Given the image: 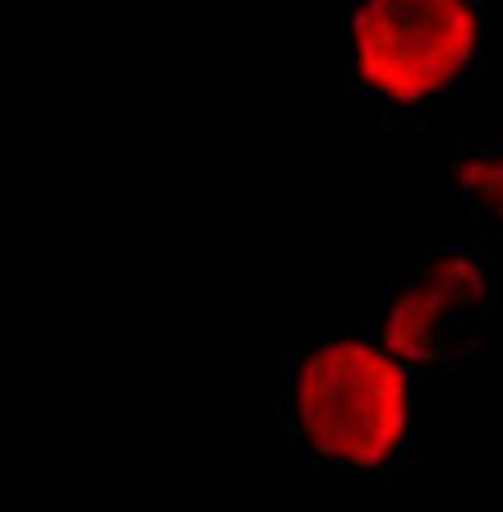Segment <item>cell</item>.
Wrapping results in <instances>:
<instances>
[{
  "instance_id": "obj_1",
  "label": "cell",
  "mask_w": 503,
  "mask_h": 512,
  "mask_svg": "<svg viewBox=\"0 0 503 512\" xmlns=\"http://www.w3.org/2000/svg\"><path fill=\"white\" fill-rule=\"evenodd\" d=\"M268 448L314 489H397L425 462L420 379L365 319L287 337L268 365Z\"/></svg>"
},
{
  "instance_id": "obj_2",
  "label": "cell",
  "mask_w": 503,
  "mask_h": 512,
  "mask_svg": "<svg viewBox=\"0 0 503 512\" xmlns=\"http://www.w3.org/2000/svg\"><path fill=\"white\" fill-rule=\"evenodd\" d=\"M490 24L480 0H347L342 93L388 134H444L490 74Z\"/></svg>"
},
{
  "instance_id": "obj_3",
  "label": "cell",
  "mask_w": 503,
  "mask_h": 512,
  "mask_svg": "<svg viewBox=\"0 0 503 512\" xmlns=\"http://www.w3.org/2000/svg\"><path fill=\"white\" fill-rule=\"evenodd\" d=\"M499 259L485 240H420L365 314L384 351L420 383H462L494 337Z\"/></svg>"
},
{
  "instance_id": "obj_4",
  "label": "cell",
  "mask_w": 503,
  "mask_h": 512,
  "mask_svg": "<svg viewBox=\"0 0 503 512\" xmlns=\"http://www.w3.org/2000/svg\"><path fill=\"white\" fill-rule=\"evenodd\" d=\"M430 194L439 208L467 222L485 245H503V116L476 125L434 153Z\"/></svg>"
},
{
  "instance_id": "obj_5",
  "label": "cell",
  "mask_w": 503,
  "mask_h": 512,
  "mask_svg": "<svg viewBox=\"0 0 503 512\" xmlns=\"http://www.w3.org/2000/svg\"><path fill=\"white\" fill-rule=\"evenodd\" d=\"M480 5H490V10H494V5H499V0H480Z\"/></svg>"
}]
</instances>
